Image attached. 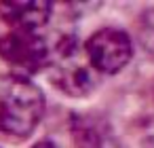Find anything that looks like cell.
I'll list each match as a JSON object with an SVG mask.
<instances>
[{"instance_id": "277c9868", "label": "cell", "mask_w": 154, "mask_h": 148, "mask_svg": "<svg viewBox=\"0 0 154 148\" xmlns=\"http://www.w3.org/2000/svg\"><path fill=\"white\" fill-rule=\"evenodd\" d=\"M82 49L99 76L120 72L122 68H127V64L133 57V43L129 34L118 28L97 30L85 43Z\"/></svg>"}, {"instance_id": "3957f363", "label": "cell", "mask_w": 154, "mask_h": 148, "mask_svg": "<svg viewBox=\"0 0 154 148\" xmlns=\"http://www.w3.org/2000/svg\"><path fill=\"white\" fill-rule=\"evenodd\" d=\"M0 59L11 68V74L30 78L47 70L49 43L40 32L9 30L0 36Z\"/></svg>"}, {"instance_id": "5b68a950", "label": "cell", "mask_w": 154, "mask_h": 148, "mask_svg": "<svg viewBox=\"0 0 154 148\" xmlns=\"http://www.w3.org/2000/svg\"><path fill=\"white\" fill-rule=\"evenodd\" d=\"M53 5L49 2H0V17L11 30L40 32L51 19Z\"/></svg>"}, {"instance_id": "8992f818", "label": "cell", "mask_w": 154, "mask_h": 148, "mask_svg": "<svg viewBox=\"0 0 154 148\" xmlns=\"http://www.w3.org/2000/svg\"><path fill=\"white\" fill-rule=\"evenodd\" d=\"M137 38L146 53L154 55V7L146 9L137 19Z\"/></svg>"}, {"instance_id": "7a4b0ae2", "label": "cell", "mask_w": 154, "mask_h": 148, "mask_svg": "<svg viewBox=\"0 0 154 148\" xmlns=\"http://www.w3.org/2000/svg\"><path fill=\"white\" fill-rule=\"evenodd\" d=\"M47 72L51 83L70 97H87L97 89L101 78L72 34H63L49 45Z\"/></svg>"}, {"instance_id": "52a82bcc", "label": "cell", "mask_w": 154, "mask_h": 148, "mask_svg": "<svg viewBox=\"0 0 154 148\" xmlns=\"http://www.w3.org/2000/svg\"><path fill=\"white\" fill-rule=\"evenodd\" d=\"M32 148H55V144H51V142H47V140H45V142H38V144H34Z\"/></svg>"}, {"instance_id": "6da1fadb", "label": "cell", "mask_w": 154, "mask_h": 148, "mask_svg": "<svg viewBox=\"0 0 154 148\" xmlns=\"http://www.w3.org/2000/svg\"><path fill=\"white\" fill-rule=\"evenodd\" d=\"M45 95L30 80L0 74V133L28 137L45 116Z\"/></svg>"}]
</instances>
